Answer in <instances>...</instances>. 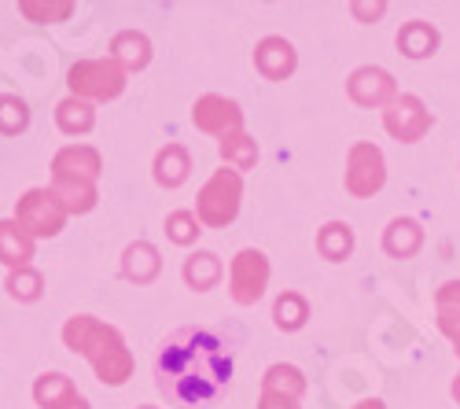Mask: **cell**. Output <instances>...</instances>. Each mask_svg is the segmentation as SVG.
Returning a JSON list of instances; mask_svg holds the SVG:
<instances>
[{
    "label": "cell",
    "mask_w": 460,
    "mask_h": 409,
    "mask_svg": "<svg viewBox=\"0 0 460 409\" xmlns=\"http://www.w3.org/2000/svg\"><path fill=\"white\" fill-rule=\"evenodd\" d=\"M155 380L173 405L196 409L214 402L233 384V336L207 325L177 328L159 343Z\"/></svg>",
    "instance_id": "obj_1"
},
{
    "label": "cell",
    "mask_w": 460,
    "mask_h": 409,
    "mask_svg": "<svg viewBox=\"0 0 460 409\" xmlns=\"http://www.w3.org/2000/svg\"><path fill=\"white\" fill-rule=\"evenodd\" d=\"M240 196H243V184L236 170H217L207 189L199 196V218L207 226H228L236 214H240Z\"/></svg>",
    "instance_id": "obj_2"
},
{
    "label": "cell",
    "mask_w": 460,
    "mask_h": 409,
    "mask_svg": "<svg viewBox=\"0 0 460 409\" xmlns=\"http://www.w3.org/2000/svg\"><path fill=\"white\" fill-rule=\"evenodd\" d=\"M383 126H387L391 137L412 144V140H420L431 129V111L420 103L416 96H394L387 103V111H383Z\"/></svg>",
    "instance_id": "obj_3"
},
{
    "label": "cell",
    "mask_w": 460,
    "mask_h": 409,
    "mask_svg": "<svg viewBox=\"0 0 460 409\" xmlns=\"http://www.w3.org/2000/svg\"><path fill=\"white\" fill-rule=\"evenodd\" d=\"M387 170H383V152L376 144H354L347 159V189L354 196H372L383 189Z\"/></svg>",
    "instance_id": "obj_4"
},
{
    "label": "cell",
    "mask_w": 460,
    "mask_h": 409,
    "mask_svg": "<svg viewBox=\"0 0 460 409\" xmlns=\"http://www.w3.org/2000/svg\"><path fill=\"white\" fill-rule=\"evenodd\" d=\"M265 280H270V262H265V254L247 247L233 258V299L251 307L261 299L265 291Z\"/></svg>",
    "instance_id": "obj_5"
},
{
    "label": "cell",
    "mask_w": 460,
    "mask_h": 409,
    "mask_svg": "<svg viewBox=\"0 0 460 409\" xmlns=\"http://www.w3.org/2000/svg\"><path fill=\"white\" fill-rule=\"evenodd\" d=\"M347 89H350V100L361 103V107H383V103H391V100L398 96L394 78H391L387 70H379V67H361V70H354L350 82H347Z\"/></svg>",
    "instance_id": "obj_6"
},
{
    "label": "cell",
    "mask_w": 460,
    "mask_h": 409,
    "mask_svg": "<svg viewBox=\"0 0 460 409\" xmlns=\"http://www.w3.org/2000/svg\"><path fill=\"white\" fill-rule=\"evenodd\" d=\"M196 122H199L207 133H221V140H225V137L240 133L243 115H240V107H236L233 100H225V96H203V100L196 103Z\"/></svg>",
    "instance_id": "obj_7"
},
{
    "label": "cell",
    "mask_w": 460,
    "mask_h": 409,
    "mask_svg": "<svg viewBox=\"0 0 460 409\" xmlns=\"http://www.w3.org/2000/svg\"><path fill=\"white\" fill-rule=\"evenodd\" d=\"M254 63L270 82H284L295 70V49H291V41H284V37H265V41L254 49Z\"/></svg>",
    "instance_id": "obj_8"
},
{
    "label": "cell",
    "mask_w": 460,
    "mask_h": 409,
    "mask_svg": "<svg viewBox=\"0 0 460 409\" xmlns=\"http://www.w3.org/2000/svg\"><path fill=\"white\" fill-rule=\"evenodd\" d=\"M420 244H424V229H420L412 218H394L387 233H383V251L391 258H412L420 251Z\"/></svg>",
    "instance_id": "obj_9"
},
{
    "label": "cell",
    "mask_w": 460,
    "mask_h": 409,
    "mask_svg": "<svg viewBox=\"0 0 460 409\" xmlns=\"http://www.w3.org/2000/svg\"><path fill=\"white\" fill-rule=\"evenodd\" d=\"M398 49H402L409 59H424V56H431V52L438 49V30H435L431 22H424V19H412V22H405L402 33H398Z\"/></svg>",
    "instance_id": "obj_10"
},
{
    "label": "cell",
    "mask_w": 460,
    "mask_h": 409,
    "mask_svg": "<svg viewBox=\"0 0 460 409\" xmlns=\"http://www.w3.org/2000/svg\"><path fill=\"white\" fill-rule=\"evenodd\" d=\"M317 251L328 258V262H342V258H350L354 233H350L347 221H328V226L317 233Z\"/></svg>",
    "instance_id": "obj_11"
},
{
    "label": "cell",
    "mask_w": 460,
    "mask_h": 409,
    "mask_svg": "<svg viewBox=\"0 0 460 409\" xmlns=\"http://www.w3.org/2000/svg\"><path fill=\"white\" fill-rule=\"evenodd\" d=\"M305 391V380L295 365H270L261 377V395H284V398H295Z\"/></svg>",
    "instance_id": "obj_12"
},
{
    "label": "cell",
    "mask_w": 460,
    "mask_h": 409,
    "mask_svg": "<svg viewBox=\"0 0 460 409\" xmlns=\"http://www.w3.org/2000/svg\"><path fill=\"white\" fill-rule=\"evenodd\" d=\"M438 325L456 343V354H460V280H449L438 288Z\"/></svg>",
    "instance_id": "obj_13"
},
{
    "label": "cell",
    "mask_w": 460,
    "mask_h": 409,
    "mask_svg": "<svg viewBox=\"0 0 460 409\" xmlns=\"http://www.w3.org/2000/svg\"><path fill=\"white\" fill-rule=\"evenodd\" d=\"M221 159L228 170H254L258 163V144L247 137V133H233V137H225L221 140Z\"/></svg>",
    "instance_id": "obj_14"
},
{
    "label": "cell",
    "mask_w": 460,
    "mask_h": 409,
    "mask_svg": "<svg viewBox=\"0 0 460 409\" xmlns=\"http://www.w3.org/2000/svg\"><path fill=\"white\" fill-rule=\"evenodd\" d=\"M217 277H221V262H217V254L199 251V254H191V258H188V266H184V280H188L191 288L207 291V288H214V284H217Z\"/></svg>",
    "instance_id": "obj_15"
},
{
    "label": "cell",
    "mask_w": 460,
    "mask_h": 409,
    "mask_svg": "<svg viewBox=\"0 0 460 409\" xmlns=\"http://www.w3.org/2000/svg\"><path fill=\"white\" fill-rule=\"evenodd\" d=\"M273 317H277V328H284V332H298V328L305 325V317H310V307H305L302 295L284 291L280 299H277V307H273Z\"/></svg>",
    "instance_id": "obj_16"
},
{
    "label": "cell",
    "mask_w": 460,
    "mask_h": 409,
    "mask_svg": "<svg viewBox=\"0 0 460 409\" xmlns=\"http://www.w3.org/2000/svg\"><path fill=\"white\" fill-rule=\"evenodd\" d=\"M188 177V156L181 152V147H166V152L159 156V181L163 184H181Z\"/></svg>",
    "instance_id": "obj_17"
},
{
    "label": "cell",
    "mask_w": 460,
    "mask_h": 409,
    "mask_svg": "<svg viewBox=\"0 0 460 409\" xmlns=\"http://www.w3.org/2000/svg\"><path fill=\"white\" fill-rule=\"evenodd\" d=\"M166 229H170V236H173L177 244H191V240L199 236V221H196V214H184V210H181V214L170 218Z\"/></svg>",
    "instance_id": "obj_18"
},
{
    "label": "cell",
    "mask_w": 460,
    "mask_h": 409,
    "mask_svg": "<svg viewBox=\"0 0 460 409\" xmlns=\"http://www.w3.org/2000/svg\"><path fill=\"white\" fill-rule=\"evenodd\" d=\"M258 409H298V405H295V398H284V395H261Z\"/></svg>",
    "instance_id": "obj_19"
},
{
    "label": "cell",
    "mask_w": 460,
    "mask_h": 409,
    "mask_svg": "<svg viewBox=\"0 0 460 409\" xmlns=\"http://www.w3.org/2000/svg\"><path fill=\"white\" fill-rule=\"evenodd\" d=\"M354 409H383V402L379 398H368V402H358Z\"/></svg>",
    "instance_id": "obj_20"
},
{
    "label": "cell",
    "mask_w": 460,
    "mask_h": 409,
    "mask_svg": "<svg viewBox=\"0 0 460 409\" xmlns=\"http://www.w3.org/2000/svg\"><path fill=\"white\" fill-rule=\"evenodd\" d=\"M354 12H358V15H368V8H361V4H358ZM376 15H383V4H376V8H372V19H376Z\"/></svg>",
    "instance_id": "obj_21"
},
{
    "label": "cell",
    "mask_w": 460,
    "mask_h": 409,
    "mask_svg": "<svg viewBox=\"0 0 460 409\" xmlns=\"http://www.w3.org/2000/svg\"><path fill=\"white\" fill-rule=\"evenodd\" d=\"M453 395H456V398H460V377H456V384H453Z\"/></svg>",
    "instance_id": "obj_22"
}]
</instances>
